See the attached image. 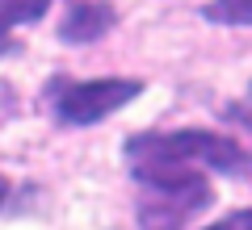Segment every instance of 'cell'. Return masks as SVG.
<instances>
[{
    "label": "cell",
    "mask_w": 252,
    "mask_h": 230,
    "mask_svg": "<svg viewBox=\"0 0 252 230\" xmlns=\"http://www.w3.org/2000/svg\"><path fill=\"white\" fill-rule=\"evenodd\" d=\"M130 163H172V168H210L223 176L248 172V151L235 138L215 130H143L130 134L122 147Z\"/></svg>",
    "instance_id": "cell-1"
},
{
    "label": "cell",
    "mask_w": 252,
    "mask_h": 230,
    "mask_svg": "<svg viewBox=\"0 0 252 230\" xmlns=\"http://www.w3.org/2000/svg\"><path fill=\"white\" fill-rule=\"evenodd\" d=\"M139 193V226L143 230H181L198 209L210 205V184L198 168L172 163H130Z\"/></svg>",
    "instance_id": "cell-2"
},
{
    "label": "cell",
    "mask_w": 252,
    "mask_h": 230,
    "mask_svg": "<svg viewBox=\"0 0 252 230\" xmlns=\"http://www.w3.org/2000/svg\"><path fill=\"white\" fill-rule=\"evenodd\" d=\"M143 92V80H118V76H101V80H51V113L63 126H97L109 113Z\"/></svg>",
    "instance_id": "cell-3"
},
{
    "label": "cell",
    "mask_w": 252,
    "mask_h": 230,
    "mask_svg": "<svg viewBox=\"0 0 252 230\" xmlns=\"http://www.w3.org/2000/svg\"><path fill=\"white\" fill-rule=\"evenodd\" d=\"M114 26H118V9L109 0H72L67 13L59 17V42L89 46V42H101Z\"/></svg>",
    "instance_id": "cell-4"
},
{
    "label": "cell",
    "mask_w": 252,
    "mask_h": 230,
    "mask_svg": "<svg viewBox=\"0 0 252 230\" xmlns=\"http://www.w3.org/2000/svg\"><path fill=\"white\" fill-rule=\"evenodd\" d=\"M51 4H55V0H0V59L17 51L13 34H17L21 26L42 21L46 13H51Z\"/></svg>",
    "instance_id": "cell-5"
},
{
    "label": "cell",
    "mask_w": 252,
    "mask_h": 230,
    "mask_svg": "<svg viewBox=\"0 0 252 230\" xmlns=\"http://www.w3.org/2000/svg\"><path fill=\"white\" fill-rule=\"evenodd\" d=\"M202 17L215 26H252V0H206Z\"/></svg>",
    "instance_id": "cell-6"
},
{
    "label": "cell",
    "mask_w": 252,
    "mask_h": 230,
    "mask_svg": "<svg viewBox=\"0 0 252 230\" xmlns=\"http://www.w3.org/2000/svg\"><path fill=\"white\" fill-rule=\"evenodd\" d=\"M206 230H252V209H235V213H227L223 222H215Z\"/></svg>",
    "instance_id": "cell-7"
},
{
    "label": "cell",
    "mask_w": 252,
    "mask_h": 230,
    "mask_svg": "<svg viewBox=\"0 0 252 230\" xmlns=\"http://www.w3.org/2000/svg\"><path fill=\"white\" fill-rule=\"evenodd\" d=\"M235 117L252 130V84H248V101H244V105H235Z\"/></svg>",
    "instance_id": "cell-8"
},
{
    "label": "cell",
    "mask_w": 252,
    "mask_h": 230,
    "mask_svg": "<svg viewBox=\"0 0 252 230\" xmlns=\"http://www.w3.org/2000/svg\"><path fill=\"white\" fill-rule=\"evenodd\" d=\"M4 197H9V180L0 176V205H4Z\"/></svg>",
    "instance_id": "cell-9"
}]
</instances>
